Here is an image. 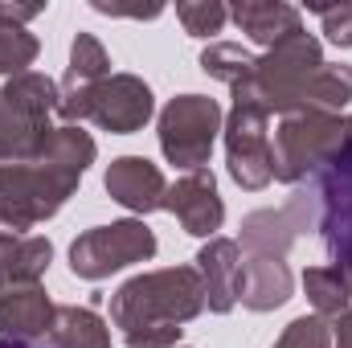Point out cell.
I'll return each instance as SVG.
<instances>
[{
	"mask_svg": "<svg viewBox=\"0 0 352 348\" xmlns=\"http://www.w3.org/2000/svg\"><path fill=\"white\" fill-rule=\"evenodd\" d=\"M94 140L82 127H54L50 144L25 164H0V234L25 238L54 217L94 164Z\"/></svg>",
	"mask_w": 352,
	"mask_h": 348,
	"instance_id": "obj_1",
	"label": "cell"
},
{
	"mask_svg": "<svg viewBox=\"0 0 352 348\" xmlns=\"http://www.w3.org/2000/svg\"><path fill=\"white\" fill-rule=\"evenodd\" d=\"M205 312V283L197 266H164L127 279L111 295V324L127 348H176L188 320Z\"/></svg>",
	"mask_w": 352,
	"mask_h": 348,
	"instance_id": "obj_2",
	"label": "cell"
},
{
	"mask_svg": "<svg viewBox=\"0 0 352 348\" xmlns=\"http://www.w3.org/2000/svg\"><path fill=\"white\" fill-rule=\"evenodd\" d=\"M352 148V115L291 111L270 140V173L283 184H303Z\"/></svg>",
	"mask_w": 352,
	"mask_h": 348,
	"instance_id": "obj_3",
	"label": "cell"
},
{
	"mask_svg": "<svg viewBox=\"0 0 352 348\" xmlns=\"http://www.w3.org/2000/svg\"><path fill=\"white\" fill-rule=\"evenodd\" d=\"M54 111H58V87L45 74L25 70L8 78L0 87V164H25L45 148L54 135L50 123Z\"/></svg>",
	"mask_w": 352,
	"mask_h": 348,
	"instance_id": "obj_4",
	"label": "cell"
},
{
	"mask_svg": "<svg viewBox=\"0 0 352 348\" xmlns=\"http://www.w3.org/2000/svg\"><path fill=\"white\" fill-rule=\"evenodd\" d=\"M320 66H324L320 41L299 29L287 41H278L274 50H266L254 66V78L242 90H234V98H254L266 115H291V111H299L303 87Z\"/></svg>",
	"mask_w": 352,
	"mask_h": 348,
	"instance_id": "obj_5",
	"label": "cell"
},
{
	"mask_svg": "<svg viewBox=\"0 0 352 348\" xmlns=\"http://www.w3.org/2000/svg\"><path fill=\"white\" fill-rule=\"evenodd\" d=\"M221 131V107L209 94H176L160 111V152L176 168H205Z\"/></svg>",
	"mask_w": 352,
	"mask_h": 348,
	"instance_id": "obj_6",
	"label": "cell"
},
{
	"mask_svg": "<svg viewBox=\"0 0 352 348\" xmlns=\"http://www.w3.org/2000/svg\"><path fill=\"white\" fill-rule=\"evenodd\" d=\"M152 254H156V234L144 221L127 217V221L94 226L87 234H78L74 246H70V270L78 279L98 283V279H107V274H115L123 266L148 262Z\"/></svg>",
	"mask_w": 352,
	"mask_h": 348,
	"instance_id": "obj_7",
	"label": "cell"
},
{
	"mask_svg": "<svg viewBox=\"0 0 352 348\" xmlns=\"http://www.w3.org/2000/svg\"><path fill=\"white\" fill-rule=\"evenodd\" d=\"M266 123H270V115L254 98H234V111H230V119L221 127L226 131V164H230V176L242 188H250V193H258V188H266L274 180Z\"/></svg>",
	"mask_w": 352,
	"mask_h": 348,
	"instance_id": "obj_8",
	"label": "cell"
},
{
	"mask_svg": "<svg viewBox=\"0 0 352 348\" xmlns=\"http://www.w3.org/2000/svg\"><path fill=\"white\" fill-rule=\"evenodd\" d=\"M316 193L311 184H295V193L278 205V209H258L250 217H242V242L250 254H266V259H283L307 230H316Z\"/></svg>",
	"mask_w": 352,
	"mask_h": 348,
	"instance_id": "obj_9",
	"label": "cell"
},
{
	"mask_svg": "<svg viewBox=\"0 0 352 348\" xmlns=\"http://www.w3.org/2000/svg\"><path fill=\"white\" fill-rule=\"evenodd\" d=\"M316 193V230L332 262H352V148L307 180Z\"/></svg>",
	"mask_w": 352,
	"mask_h": 348,
	"instance_id": "obj_10",
	"label": "cell"
},
{
	"mask_svg": "<svg viewBox=\"0 0 352 348\" xmlns=\"http://www.w3.org/2000/svg\"><path fill=\"white\" fill-rule=\"evenodd\" d=\"M152 111H156V102H152V90H148L144 78H135V74H111L90 94L87 119L98 123L102 131H111V135H131V131H140L152 119Z\"/></svg>",
	"mask_w": 352,
	"mask_h": 348,
	"instance_id": "obj_11",
	"label": "cell"
},
{
	"mask_svg": "<svg viewBox=\"0 0 352 348\" xmlns=\"http://www.w3.org/2000/svg\"><path fill=\"white\" fill-rule=\"evenodd\" d=\"M102 78H111V58H107L102 41L94 33H78L70 45L66 78L58 87V115L66 119V127H78V119L90 115V94Z\"/></svg>",
	"mask_w": 352,
	"mask_h": 348,
	"instance_id": "obj_12",
	"label": "cell"
},
{
	"mask_svg": "<svg viewBox=\"0 0 352 348\" xmlns=\"http://www.w3.org/2000/svg\"><path fill=\"white\" fill-rule=\"evenodd\" d=\"M164 209L184 226V234H192V238H217V230L226 221V205L217 197V180H213L209 168L184 173L176 184H168Z\"/></svg>",
	"mask_w": 352,
	"mask_h": 348,
	"instance_id": "obj_13",
	"label": "cell"
},
{
	"mask_svg": "<svg viewBox=\"0 0 352 348\" xmlns=\"http://www.w3.org/2000/svg\"><path fill=\"white\" fill-rule=\"evenodd\" d=\"M102 184H107L111 201H119L131 213H156V209H164V197H168L164 173L152 160H144V156H119V160H111Z\"/></svg>",
	"mask_w": 352,
	"mask_h": 348,
	"instance_id": "obj_14",
	"label": "cell"
},
{
	"mask_svg": "<svg viewBox=\"0 0 352 348\" xmlns=\"http://www.w3.org/2000/svg\"><path fill=\"white\" fill-rule=\"evenodd\" d=\"M197 274L205 283V307L226 316L238 307V279H242V246L234 238H209L197 250Z\"/></svg>",
	"mask_w": 352,
	"mask_h": 348,
	"instance_id": "obj_15",
	"label": "cell"
},
{
	"mask_svg": "<svg viewBox=\"0 0 352 348\" xmlns=\"http://www.w3.org/2000/svg\"><path fill=\"white\" fill-rule=\"evenodd\" d=\"M54 303L41 283L0 291V336L4 340H45L54 328Z\"/></svg>",
	"mask_w": 352,
	"mask_h": 348,
	"instance_id": "obj_16",
	"label": "cell"
},
{
	"mask_svg": "<svg viewBox=\"0 0 352 348\" xmlns=\"http://www.w3.org/2000/svg\"><path fill=\"white\" fill-rule=\"evenodd\" d=\"M291 270L283 259H266V254H246L242 259V279H238V303L250 312H274L291 299Z\"/></svg>",
	"mask_w": 352,
	"mask_h": 348,
	"instance_id": "obj_17",
	"label": "cell"
},
{
	"mask_svg": "<svg viewBox=\"0 0 352 348\" xmlns=\"http://www.w3.org/2000/svg\"><path fill=\"white\" fill-rule=\"evenodd\" d=\"M234 25L263 50H274L278 41H287L291 33H299V8L283 4V0H242L230 8Z\"/></svg>",
	"mask_w": 352,
	"mask_h": 348,
	"instance_id": "obj_18",
	"label": "cell"
},
{
	"mask_svg": "<svg viewBox=\"0 0 352 348\" xmlns=\"http://www.w3.org/2000/svg\"><path fill=\"white\" fill-rule=\"evenodd\" d=\"M41 12H45V4H0V74L16 78L37 62L41 45L25 25Z\"/></svg>",
	"mask_w": 352,
	"mask_h": 348,
	"instance_id": "obj_19",
	"label": "cell"
},
{
	"mask_svg": "<svg viewBox=\"0 0 352 348\" xmlns=\"http://www.w3.org/2000/svg\"><path fill=\"white\" fill-rule=\"evenodd\" d=\"M50 259H54L50 238H41V234H25V238L0 234V270H4L8 287L41 283V274L50 270Z\"/></svg>",
	"mask_w": 352,
	"mask_h": 348,
	"instance_id": "obj_20",
	"label": "cell"
},
{
	"mask_svg": "<svg viewBox=\"0 0 352 348\" xmlns=\"http://www.w3.org/2000/svg\"><path fill=\"white\" fill-rule=\"evenodd\" d=\"M50 348H111V328L94 307H58L54 328L45 336Z\"/></svg>",
	"mask_w": 352,
	"mask_h": 348,
	"instance_id": "obj_21",
	"label": "cell"
},
{
	"mask_svg": "<svg viewBox=\"0 0 352 348\" xmlns=\"http://www.w3.org/2000/svg\"><path fill=\"white\" fill-rule=\"evenodd\" d=\"M352 102V66L344 62H324L307 87H303V98H299V111H324V115H340Z\"/></svg>",
	"mask_w": 352,
	"mask_h": 348,
	"instance_id": "obj_22",
	"label": "cell"
},
{
	"mask_svg": "<svg viewBox=\"0 0 352 348\" xmlns=\"http://www.w3.org/2000/svg\"><path fill=\"white\" fill-rule=\"evenodd\" d=\"M303 291H307L320 320H340L352 307V291L344 283V270L336 262L332 266H307L303 270Z\"/></svg>",
	"mask_w": 352,
	"mask_h": 348,
	"instance_id": "obj_23",
	"label": "cell"
},
{
	"mask_svg": "<svg viewBox=\"0 0 352 348\" xmlns=\"http://www.w3.org/2000/svg\"><path fill=\"white\" fill-rule=\"evenodd\" d=\"M254 66H258V58H254V54H246L238 41H213V45L201 54V70H205L209 78L226 83L230 90L246 87V83L254 78Z\"/></svg>",
	"mask_w": 352,
	"mask_h": 348,
	"instance_id": "obj_24",
	"label": "cell"
},
{
	"mask_svg": "<svg viewBox=\"0 0 352 348\" xmlns=\"http://www.w3.org/2000/svg\"><path fill=\"white\" fill-rule=\"evenodd\" d=\"M176 17H180L184 33L209 37V33H221V25L230 21V8L217 0H184V4H176Z\"/></svg>",
	"mask_w": 352,
	"mask_h": 348,
	"instance_id": "obj_25",
	"label": "cell"
},
{
	"mask_svg": "<svg viewBox=\"0 0 352 348\" xmlns=\"http://www.w3.org/2000/svg\"><path fill=\"white\" fill-rule=\"evenodd\" d=\"M274 348H332V324L320 316H299L283 328Z\"/></svg>",
	"mask_w": 352,
	"mask_h": 348,
	"instance_id": "obj_26",
	"label": "cell"
},
{
	"mask_svg": "<svg viewBox=\"0 0 352 348\" xmlns=\"http://www.w3.org/2000/svg\"><path fill=\"white\" fill-rule=\"evenodd\" d=\"M316 12L324 17L328 41L340 50H352V4H316Z\"/></svg>",
	"mask_w": 352,
	"mask_h": 348,
	"instance_id": "obj_27",
	"label": "cell"
},
{
	"mask_svg": "<svg viewBox=\"0 0 352 348\" xmlns=\"http://www.w3.org/2000/svg\"><path fill=\"white\" fill-rule=\"evenodd\" d=\"M94 12H107V17H160L164 8L160 4H152V8H119V4H102V0H94Z\"/></svg>",
	"mask_w": 352,
	"mask_h": 348,
	"instance_id": "obj_28",
	"label": "cell"
},
{
	"mask_svg": "<svg viewBox=\"0 0 352 348\" xmlns=\"http://www.w3.org/2000/svg\"><path fill=\"white\" fill-rule=\"evenodd\" d=\"M332 348H352V307L340 320H332Z\"/></svg>",
	"mask_w": 352,
	"mask_h": 348,
	"instance_id": "obj_29",
	"label": "cell"
},
{
	"mask_svg": "<svg viewBox=\"0 0 352 348\" xmlns=\"http://www.w3.org/2000/svg\"><path fill=\"white\" fill-rule=\"evenodd\" d=\"M0 348H50V345H41V340H4L0 336Z\"/></svg>",
	"mask_w": 352,
	"mask_h": 348,
	"instance_id": "obj_30",
	"label": "cell"
},
{
	"mask_svg": "<svg viewBox=\"0 0 352 348\" xmlns=\"http://www.w3.org/2000/svg\"><path fill=\"white\" fill-rule=\"evenodd\" d=\"M340 270H344V283H349V291H352V262H336Z\"/></svg>",
	"mask_w": 352,
	"mask_h": 348,
	"instance_id": "obj_31",
	"label": "cell"
},
{
	"mask_svg": "<svg viewBox=\"0 0 352 348\" xmlns=\"http://www.w3.org/2000/svg\"><path fill=\"white\" fill-rule=\"evenodd\" d=\"M4 287H8V283H4V270H0V291H4Z\"/></svg>",
	"mask_w": 352,
	"mask_h": 348,
	"instance_id": "obj_32",
	"label": "cell"
},
{
	"mask_svg": "<svg viewBox=\"0 0 352 348\" xmlns=\"http://www.w3.org/2000/svg\"><path fill=\"white\" fill-rule=\"evenodd\" d=\"M176 348H180V345H176Z\"/></svg>",
	"mask_w": 352,
	"mask_h": 348,
	"instance_id": "obj_33",
	"label": "cell"
}]
</instances>
